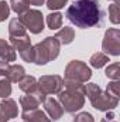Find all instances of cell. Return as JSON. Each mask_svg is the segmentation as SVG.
Masks as SVG:
<instances>
[{
    "instance_id": "6da1fadb",
    "label": "cell",
    "mask_w": 120,
    "mask_h": 122,
    "mask_svg": "<svg viewBox=\"0 0 120 122\" xmlns=\"http://www.w3.org/2000/svg\"><path fill=\"white\" fill-rule=\"evenodd\" d=\"M66 19L81 29L103 24L105 13L97 0H75L66 9Z\"/></svg>"
},
{
    "instance_id": "7a4b0ae2",
    "label": "cell",
    "mask_w": 120,
    "mask_h": 122,
    "mask_svg": "<svg viewBox=\"0 0 120 122\" xmlns=\"http://www.w3.org/2000/svg\"><path fill=\"white\" fill-rule=\"evenodd\" d=\"M85 95L89 98L93 108H96L99 111L113 109L119 104V98H116V97H113V95H110L107 92H103L96 84H86Z\"/></svg>"
},
{
    "instance_id": "3957f363",
    "label": "cell",
    "mask_w": 120,
    "mask_h": 122,
    "mask_svg": "<svg viewBox=\"0 0 120 122\" xmlns=\"http://www.w3.org/2000/svg\"><path fill=\"white\" fill-rule=\"evenodd\" d=\"M60 41L55 37H47L44 41H41L32 47L34 62L38 65H44L50 61L55 60L60 54Z\"/></svg>"
},
{
    "instance_id": "277c9868",
    "label": "cell",
    "mask_w": 120,
    "mask_h": 122,
    "mask_svg": "<svg viewBox=\"0 0 120 122\" xmlns=\"http://www.w3.org/2000/svg\"><path fill=\"white\" fill-rule=\"evenodd\" d=\"M58 99L62 104V109L74 114L76 111H79L83 104H85V90H66L65 91H60L58 92Z\"/></svg>"
},
{
    "instance_id": "5b68a950",
    "label": "cell",
    "mask_w": 120,
    "mask_h": 122,
    "mask_svg": "<svg viewBox=\"0 0 120 122\" xmlns=\"http://www.w3.org/2000/svg\"><path fill=\"white\" fill-rule=\"evenodd\" d=\"M90 77H92V71L82 61L74 60L71 61L65 68V78L66 80H75V81H79V82L83 84Z\"/></svg>"
},
{
    "instance_id": "8992f818",
    "label": "cell",
    "mask_w": 120,
    "mask_h": 122,
    "mask_svg": "<svg viewBox=\"0 0 120 122\" xmlns=\"http://www.w3.org/2000/svg\"><path fill=\"white\" fill-rule=\"evenodd\" d=\"M18 20L32 34H38L44 30V17H42L41 11H38V10H30L28 9L27 11H24L23 14L18 16Z\"/></svg>"
},
{
    "instance_id": "52a82bcc",
    "label": "cell",
    "mask_w": 120,
    "mask_h": 122,
    "mask_svg": "<svg viewBox=\"0 0 120 122\" xmlns=\"http://www.w3.org/2000/svg\"><path fill=\"white\" fill-rule=\"evenodd\" d=\"M102 48L105 53L112 56L120 54V31L117 29H109L106 31L102 43Z\"/></svg>"
},
{
    "instance_id": "ba28073f",
    "label": "cell",
    "mask_w": 120,
    "mask_h": 122,
    "mask_svg": "<svg viewBox=\"0 0 120 122\" xmlns=\"http://www.w3.org/2000/svg\"><path fill=\"white\" fill-rule=\"evenodd\" d=\"M38 90L48 95V94H58L62 90V78L60 75H44L38 80Z\"/></svg>"
},
{
    "instance_id": "9c48e42d",
    "label": "cell",
    "mask_w": 120,
    "mask_h": 122,
    "mask_svg": "<svg viewBox=\"0 0 120 122\" xmlns=\"http://www.w3.org/2000/svg\"><path fill=\"white\" fill-rule=\"evenodd\" d=\"M44 107H45V111H47V112L50 114V117L52 118V121L60 119L61 115L64 114V109H62V107L58 104V101H55V99H52V98H45Z\"/></svg>"
},
{
    "instance_id": "30bf717a",
    "label": "cell",
    "mask_w": 120,
    "mask_h": 122,
    "mask_svg": "<svg viewBox=\"0 0 120 122\" xmlns=\"http://www.w3.org/2000/svg\"><path fill=\"white\" fill-rule=\"evenodd\" d=\"M21 118L26 122H51L47 118L45 112H42V111L38 109V108H35V109H28V111H23Z\"/></svg>"
},
{
    "instance_id": "8fae6325",
    "label": "cell",
    "mask_w": 120,
    "mask_h": 122,
    "mask_svg": "<svg viewBox=\"0 0 120 122\" xmlns=\"http://www.w3.org/2000/svg\"><path fill=\"white\" fill-rule=\"evenodd\" d=\"M0 112H1L7 119L16 118L17 114H18L16 101H13V99H4V101H1V104H0Z\"/></svg>"
},
{
    "instance_id": "7c38bea8",
    "label": "cell",
    "mask_w": 120,
    "mask_h": 122,
    "mask_svg": "<svg viewBox=\"0 0 120 122\" xmlns=\"http://www.w3.org/2000/svg\"><path fill=\"white\" fill-rule=\"evenodd\" d=\"M18 87L21 91H24L26 94H32V92L37 91L38 88V84H37V80L31 75H24L20 81H18Z\"/></svg>"
},
{
    "instance_id": "4fadbf2b",
    "label": "cell",
    "mask_w": 120,
    "mask_h": 122,
    "mask_svg": "<svg viewBox=\"0 0 120 122\" xmlns=\"http://www.w3.org/2000/svg\"><path fill=\"white\" fill-rule=\"evenodd\" d=\"M0 58L7 62L16 60V51L6 40H0Z\"/></svg>"
},
{
    "instance_id": "5bb4252c",
    "label": "cell",
    "mask_w": 120,
    "mask_h": 122,
    "mask_svg": "<svg viewBox=\"0 0 120 122\" xmlns=\"http://www.w3.org/2000/svg\"><path fill=\"white\" fill-rule=\"evenodd\" d=\"M10 43L13 44V48L14 50H18V53L27 50L31 47V41H30V37L27 34L24 36H20V37H10Z\"/></svg>"
},
{
    "instance_id": "9a60e30c",
    "label": "cell",
    "mask_w": 120,
    "mask_h": 122,
    "mask_svg": "<svg viewBox=\"0 0 120 122\" xmlns=\"http://www.w3.org/2000/svg\"><path fill=\"white\" fill-rule=\"evenodd\" d=\"M24 75H26L24 68H23L21 65L14 64V65H10V67H9V71H7V74H6V78H7L10 82H18Z\"/></svg>"
},
{
    "instance_id": "2e32d148",
    "label": "cell",
    "mask_w": 120,
    "mask_h": 122,
    "mask_svg": "<svg viewBox=\"0 0 120 122\" xmlns=\"http://www.w3.org/2000/svg\"><path fill=\"white\" fill-rule=\"evenodd\" d=\"M55 38L60 41V44H69L74 41L75 38V31L72 27H62V30H60L55 34Z\"/></svg>"
},
{
    "instance_id": "e0dca14e",
    "label": "cell",
    "mask_w": 120,
    "mask_h": 122,
    "mask_svg": "<svg viewBox=\"0 0 120 122\" xmlns=\"http://www.w3.org/2000/svg\"><path fill=\"white\" fill-rule=\"evenodd\" d=\"M9 33H10V37H20V36L27 34V33H26V27H24V24H23L18 19H13V20H10V24H9Z\"/></svg>"
},
{
    "instance_id": "ac0fdd59",
    "label": "cell",
    "mask_w": 120,
    "mask_h": 122,
    "mask_svg": "<svg viewBox=\"0 0 120 122\" xmlns=\"http://www.w3.org/2000/svg\"><path fill=\"white\" fill-rule=\"evenodd\" d=\"M20 104L23 107V111H28V109H35L40 105V101L34 94H27L20 98Z\"/></svg>"
},
{
    "instance_id": "d6986e66",
    "label": "cell",
    "mask_w": 120,
    "mask_h": 122,
    "mask_svg": "<svg viewBox=\"0 0 120 122\" xmlns=\"http://www.w3.org/2000/svg\"><path fill=\"white\" fill-rule=\"evenodd\" d=\"M47 23H48V27L51 30H57L62 27V14L61 13H52L47 17Z\"/></svg>"
},
{
    "instance_id": "ffe728a7",
    "label": "cell",
    "mask_w": 120,
    "mask_h": 122,
    "mask_svg": "<svg viewBox=\"0 0 120 122\" xmlns=\"http://www.w3.org/2000/svg\"><path fill=\"white\" fill-rule=\"evenodd\" d=\"M107 61H109V58H107L106 54H103V53H96V54H93V56L90 57V65L95 67V68H102Z\"/></svg>"
},
{
    "instance_id": "44dd1931",
    "label": "cell",
    "mask_w": 120,
    "mask_h": 122,
    "mask_svg": "<svg viewBox=\"0 0 120 122\" xmlns=\"http://www.w3.org/2000/svg\"><path fill=\"white\" fill-rule=\"evenodd\" d=\"M10 4H11L13 11H16L17 14H23L24 11L30 9V4L27 3V0H11Z\"/></svg>"
},
{
    "instance_id": "7402d4cb",
    "label": "cell",
    "mask_w": 120,
    "mask_h": 122,
    "mask_svg": "<svg viewBox=\"0 0 120 122\" xmlns=\"http://www.w3.org/2000/svg\"><path fill=\"white\" fill-rule=\"evenodd\" d=\"M119 62H115V64H112V65H109L107 68H106V77H109V78H112V80H119L120 77V70H119Z\"/></svg>"
},
{
    "instance_id": "603a6c76",
    "label": "cell",
    "mask_w": 120,
    "mask_h": 122,
    "mask_svg": "<svg viewBox=\"0 0 120 122\" xmlns=\"http://www.w3.org/2000/svg\"><path fill=\"white\" fill-rule=\"evenodd\" d=\"M11 94V84L7 78H1L0 80V97L6 98Z\"/></svg>"
},
{
    "instance_id": "cb8c5ba5",
    "label": "cell",
    "mask_w": 120,
    "mask_h": 122,
    "mask_svg": "<svg viewBox=\"0 0 120 122\" xmlns=\"http://www.w3.org/2000/svg\"><path fill=\"white\" fill-rule=\"evenodd\" d=\"M109 16H110V21L117 24L120 21V17H119V3H113L110 7H109Z\"/></svg>"
},
{
    "instance_id": "d4e9b609",
    "label": "cell",
    "mask_w": 120,
    "mask_h": 122,
    "mask_svg": "<svg viewBox=\"0 0 120 122\" xmlns=\"http://www.w3.org/2000/svg\"><path fill=\"white\" fill-rule=\"evenodd\" d=\"M10 14V6L7 4V1L0 0V21H4Z\"/></svg>"
},
{
    "instance_id": "484cf974",
    "label": "cell",
    "mask_w": 120,
    "mask_h": 122,
    "mask_svg": "<svg viewBox=\"0 0 120 122\" xmlns=\"http://www.w3.org/2000/svg\"><path fill=\"white\" fill-rule=\"evenodd\" d=\"M106 92L110 94V95H113V97H116V98H119V81L116 80V81L110 82L107 85V88H106Z\"/></svg>"
},
{
    "instance_id": "4316f807",
    "label": "cell",
    "mask_w": 120,
    "mask_h": 122,
    "mask_svg": "<svg viewBox=\"0 0 120 122\" xmlns=\"http://www.w3.org/2000/svg\"><path fill=\"white\" fill-rule=\"evenodd\" d=\"M68 0H47V7L50 10H57V9H61L64 4H66Z\"/></svg>"
},
{
    "instance_id": "83f0119b",
    "label": "cell",
    "mask_w": 120,
    "mask_h": 122,
    "mask_svg": "<svg viewBox=\"0 0 120 122\" xmlns=\"http://www.w3.org/2000/svg\"><path fill=\"white\" fill-rule=\"evenodd\" d=\"M20 56H21L23 60L27 61V62H34V51H32V47L27 48V50H24V51H21Z\"/></svg>"
},
{
    "instance_id": "f1b7e54d",
    "label": "cell",
    "mask_w": 120,
    "mask_h": 122,
    "mask_svg": "<svg viewBox=\"0 0 120 122\" xmlns=\"http://www.w3.org/2000/svg\"><path fill=\"white\" fill-rule=\"evenodd\" d=\"M74 122H93V117L88 112H82V114L75 117Z\"/></svg>"
},
{
    "instance_id": "f546056e",
    "label": "cell",
    "mask_w": 120,
    "mask_h": 122,
    "mask_svg": "<svg viewBox=\"0 0 120 122\" xmlns=\"http://www.w3.org/2000/svg\"><path fill=\"white\" fill-rule=\"evenodd\" d=\"M9 62L7 61H0V77H6V74H7V71H9Z\"/></svg>"
},
{
    "instance_id": "4dcf8cb0",
    "label": "cell",
    "mask_w": 120,
    "mask_h": 122,
    "mask_svg": "<svg viewBox=\"0 0 120 122\" xmlns=\"http://www.w3.org/2000/svg\"><path fill=\"white\" fill-rule=\"evenodd\" d=\"M45 0H27L28 4H32V6H41Z\"/></svg>"
},
{
    "instance_id": "1f68e13d",
    "label": "cell",
    "mask_w": 120,
    "mask_h": 122,
    "mask_svg": "<svg viewBox=\"0 0 120 122\" xmlns=\"http://www.w3.org/2000/svg\"><path fill=\"white\" fill-rule=\"evenodd\" d=\"M0 122H7V118H6L1 112H0Z\"/></svg>"
},
{
    "instance_id": "d6a6232c",
    "label": "cell",
    "mask_w": 120,
    "mask_h": 122,
    "mask_svg": "<svg viewBox=\"0 0 120 122\" xmlns=\"http://www.w3.org/2000/svg\"><path fill=\"white\" fill-rule=\"evenodd\" d=\"M102 122H117V121H112V119H107V118H103Z\"/></svg>"
},
{
    "instance_id": "836d02e7",
    "label": "cell",
    "mask_w": 120,
    "mask_h": 122,
    "mask_svg": "<svg viewBox=\"0 0 120 122\" xmlns=\"http://www.w3.org/2000/svg\"><path fill=\"white\" fill-rule=\"evenodd\" d=\"M115 1H117V0H115Z\"/></svg>"
},
{
    "instance_id": "e575fe53",
    "label": "cell",
    "mask_w": 120,
    "mask_h": 122,
    "mask_svg": "<svg viewBox=\"0 0 120 122\" xmlns=\"http://www.w3.org/2000/svg\"><path fill=\"white\" fill-rule=\"evenodd\" d=\"M24 122H26V121H24Z\"/></svg>"
}]
</instances>
